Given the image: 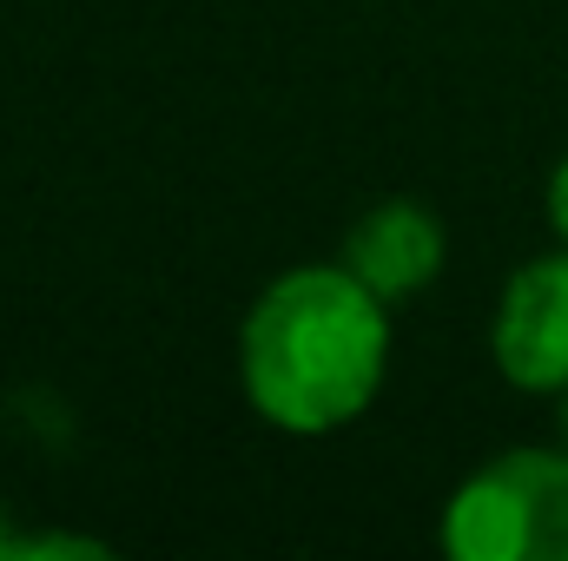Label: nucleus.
<instances>
[{"label":"nucleus","instance_id":"6","mask_svg":"<svg viewBox=\"0 0 568 561\" xmlns=\"http://www.w3.org/2000/svg\"><path fill=\"white\" fill-rule=\"evenodd\" d=\"M562 436H568V404H562Z\"/></svg>","mask_w":568,"mask_h":561},{"label":"nucleus","instance_id":"7","mask_svg":"<svg viewBox=\"0 0 568 561\" xmlns=\"http://www.w3.org/2000/svg\"><path fill=\"white\" fill-rule=\"evenodd\" d=\"M0 555H7V536H0Z\"/></svg>","mask_w":568,"mask_h":561},{"label":"nucleus","instance_id":"3","mask_svg":"<svg viewBox=\"0 0 568 561\" xmlns=\"http://www.w3.org/2000/svg\"><path fill=\"white\" fill-rule=\"evenodd\" d=\"M489 350L516 390H568V252L536 258L509 278Z\"/></svg>","mask_w":568,"mask_h":561},{"label":"nucleus","instance_id":"1","mask_svg":"<svg viewBox=\"0 0 568 561\" xmlns=\"http://www.w3.org/2000/svg\"><path fill=\"white\" fill-rule=\"evenodd\" d=\"M390 304L351 265L284 272L245 317V397L291 436H331L371 410L390 364Z\"/></svg>","mask_w":568,"mask_h":561},{"label":"nucleus","instance_id":"4","mask_svg":"<svg viewBox=\"0 0 568 561\" xmlns=\"http://www.w3.org/2000/svg\"><path fill=\"white\" fill-rule=\"evenodd\" d=\"M344 265L371 284L384 304H404V297H417L443 272V225L429 218L424 205L390 198V205L357 218V232L344 245Z\"/></svg>","mask_w":568,"mask_h":561},{"label":"nucleus","instance_id":"5","mask_svg":"<svg viewBox=\"0 0 568 561\" xmlns=\"http://www.w3.org/2000/svg\"><path fill=\"white\" fill-rule=\"evenodd\" d=\"M549 218H556V232L568 238V159L556 165V178H549Z\"/></svg>","mask_w":568,"mask_h":561},{"label":"nucleus","instance_id":"2","mask_svg":"<svg viewBox=\"0 0 568 561\" xmlns=\"http://www.w3.org/2000/svg\"><path fill=\"white\" fill-rule=\"evenodd\" d=\"M456 561H568V456L509 449L483 462L443 516Z\"/></svg>","mask_w":568,"mask_h":561}]
</instances>
